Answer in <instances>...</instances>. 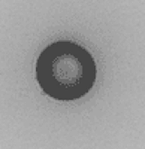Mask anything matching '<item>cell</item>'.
Listing matches in <instances>:
<instances>
[{
    "label": "cell",
    "instance_id": "obj_1",
    "mask_svg": "<svg viewBox=\"0 0 145 149\" xmlns=\"http://www.w3.org/2000/svg\"><path fill=\"white\" fill-rule=\"evenodd\" d=\"M36 79L43 93L55 100H78L93 88L96 64L81 45L55 42L48 45L36 61Z\"/></svg>",
    "mask_w": 145,
    "mask_h": 149
}]
</instances>
